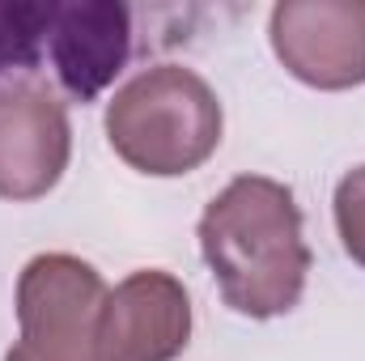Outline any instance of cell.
Returning a JSON list of instances; mask_svg holds the SVG:
<instances>
[{
	"mask_svg": "<svg viewBox=\"0 0 365 361\" xmlns=\"http://www.w3.org/2000/svg\"><path fill=\"white\" fill-rule=\"evenodd\" d=\"M68 111L47 86L0 90V200H38L68 171Z\"/></svg>",
	"mask_w": 365,
	"mask_h": 361,
	"instance_id": "cell-5",
	"label": "cell"
},
{
	"mask_svg": "<svg viewBox=\"0 0 365 361\" xmlns=\"http://www.w3.org/2000/svg\"><path fill=\"white\" fill-rule=\"evenodd\" d=\"M56 0H0V77H34L47 60Z\"/></svg>",
	"mask_w": 365,
	"mask_h": 361,
	"instance_id": "cell-8",
	"label": "cell"
},
{
	"mask_svg": "<svg viewBox=\"0 0 365 361\" xmlns=\"http://www.w3.org/2000/svg\"><path fill=\"white\" fill-rule=\"evenodd\" d=\"M336 230L344 251L365 268V166L349 171L336 187Z\"/></svg>",
	"mask_w": 365,
	"mask_h": 361,
	"instance_id": "cell-9",
	"label": "cell"
},
{
	"mask_svg": "<svg viewBox=\"0 0 365 361\" xmlns=\"http://www.w3.org/2000/svg\"><path fill=\"white\" fill-rule=\"evenodd\" d=\"M110 289L77 255H34L17 280L21 336L4 361H102L98 332Z\"/></svg>",
	"mask_w": 365,
	"mask_h": 361,
	"instance_id": "cell-3",
	"label": "cell"
},
{
	"mask_svg": "<svg viewBox=\"0 0 365 361\" xmlns=\"http://www.w3.org/2000/svg\"><path fill=\"white\" fill-rule=\"evenodd\" d=\"M272 51L314 90L365 86V0H284L272 9Z\"/></svg>",
	"mask_w": 365,
	"mask_h": 361,
	"instance_id": "cell-4",
	"label": "cell"
},
{
	"mask_svg": "<svg viewBox=\"0 0 365 361\" xmlns=\"http://www.w3.org/2000/svg\"><path fill=\"white\" fill-rule=\"evenodd\" d=\"M200 251L230 310L276 319L302 302L310 247L293 191L264 175L234 179L200 217Z\"/></svg>",
	"mask_w": 365,
	"mask_h": 361,
	"instance_id": "cell-1",
	"label": "cell"
},
{
	"mask_svg": "<svg viewBox=\"0 0 365 361\" xmlns=\"http://www.w3.org/2000/svg\"><path fill=\"white\" fill-rule=\"evenodd\" d=\"M191 340V298L162 268H140L119 280L102 306V361H175Z\"/></svg>",
	"mask_w": 365,
	"mask_h": 361,
	"instance_id": "cell-6",
	"label": "cell"
},
{
	"mask_svg": "<svg viewBox=\"0 0 365 361\" xmlns=\"http://www.w3.org/2000/svg\"><path fill=\"white\" fill-rule=\"evenodd\" d=\"M221 102L212 86L182 68L158 64L115 90L106 106L110 149L140 175L175 179L204 166L221 145Z\"/></svg>",
	"mask_w": 365,
	"mask_h": 361,
	"instance_id": "cell-2",
	"label": "cell"
},
{
	"mask_svg": "<svg viewBox=\"0 0 365 361\" xmlns=\"http://www.w3.org/2000/svg\"><path fill=\"white\" fill-rule=\"evenodd\" d=\"M132 56V13L119 0H56L47 68L73 102H93Z\"/></svg>",
	"mask_w": 365,
	"mask_h": 361,
	"instance_id": "cell-7",
	"label": "cell"
}]
</instances>
